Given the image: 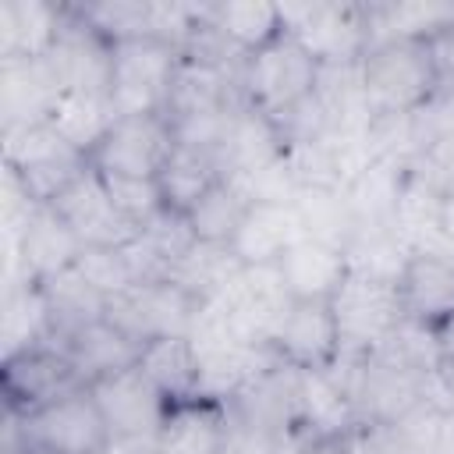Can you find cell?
<instances>
[{"instance_id":"cell-44","label":"cell","mask_w":454,"mask_h":454,"mask_svg":"<svg viewBox=\"0 0 454 454\" xmlns=\"http://www.w3.org/2000/svg\"><path fill=\"white\" fill-rule=\"evenodd\" d=\"M220 454H245V450H238V447H231V443H227V447H223Z\"/></svg>"},{"instance_id":"cell-34","label":"cell","mask_w":454,"mask_h":454,"mask_svg":"<svg viewBox=\"0 0 454 454\" xmlns=\"http://www.w3.org/2000/svg\"><path fill=\"white\" fill-rule=\"evenodd\" d=\"M248 195L231 181L220 177L192 209H188V223L195 231L199 241H213V245H231L234 231L241 227V216L248 213Z\"/></svg>"},{"instance_id":"cell-17","label":"cell","mask_w":454,"mask_h":454,"mask_svg":"<svg viewBox=\"0 0 454 454\" xmlns=\"http://www.w3.org/2000/svg\"><path fill=\"white\" fill-rule=\"evenodd\" d=\"M301 238L305 234L291 202H252L231 238V252L241 266H277L284 252Z\"/></svg>"},{"instance_id":"cell-1","label":"cell","mask_w":454,"mask_h":454,"mask_svg":"<svg viewBox=\"0 0 454 454\" xmlns=\"http://www.w3.org/2000/svg\"><path fill=\"white\" fill-rule=\"evenodd\" d=\"M358 71H362V89L372 117L415 114L440 89L426 39L376 43L362 53Z\"/></svg>"},{"instance_id":"cell-5","label":"cell","mask_w":454,"mask_h":454,"mask_svg":"<svg viewBox=\"0 0 454 454\" xmlns=\"http://www.w3.org/2000/svg\"><path fill=\"white\" fill-rule=\"evenodd\" d=\"M7 440L46 454H99L110 440L106 419L89 387H78L32 415H7Z\"/></svg>"},{"instance_id":"cell-15","label":"cell","mask_w":454,"mask_h":454,"mask_svg":"<svg viewBox=\"0 0 454 454\" xmlns=\"http://www.w3.org/2000/svg\"><path fill=\"white\" fill-rule=\"evenodd\" d=\"M199 355V383L195 397L231 404L245 387H252L266 369H273L280 358L273 348L241 344V340H192Z\"/></svg>"},{"instance_id":"cell-30","label":"cell","mask_w":454,"mask_h":454,"mask_svg":"<svg viewBox=\"0 0 454 454\" xmlns=\"http://www.w3.org/2000/svg\"><path fill=\"white\" fill-rule=\"evenodd\" d=\"M241 262L231 252V245H213V241H195L167 273L170 284H177L181 291H188L199 305L216 298L234 277H238Z\"/></svg>"},{"instance_id":"cell-18","label":"cell","mask_w":454,"mask_h":454,"mask_svg":"<svg viewBox=\"0 0 454 454\" xmlns=\"http://www.w3.org/2000/svg\"><path fill=\"white\" fill-rule=\"evenodd\" d=\"M156 440L160 454H220L231 443V411L206 397L177 401L170 404Z\"/></svg>"},{"instance_id":"cell-32","label":"cell","mask_w":454,"mask_h":454,"mask_svg":"<svg viewBox=\"0 0 454 454\" xmlns=\"http://www.w3.org/2000/svg\"><path fill=\"white\" fill-rule=\"evenodd\" d=\"M454 21V4H369V46L394 39H429Z\"/></svg>"},{"instance_id":"cell-3","label":"cell","mask_w":454,"mask_h":454,"mask_svg":"<svg viewBox=\"0 0 454 454\" xmlns=\"http://www.w3.org/2000/svg\"><path fill=\"white\" fill-rule=\"evenodd\" d=\"M330 305H333L344 362L369 358L404 323L401 287H397V280H387V277H369V273L348 270V277Z\"/></svg>"},{"instance_id":"cell-7","label":"cell","mask_w":454,"mask_h":454,"mask_svg":"<svg viewBox=\"0 0 454 454\" xmlns=\"http://www.w3.org/2000/svg\"><path fill=\"white\" fill-rule=\"evenodd\" d=\"M78 387H85V383L57 340L21 344L4 355L0 390H4L7 415H32L35 408H43Z\"/></svg>"},{"instance_id":"cell-19","label":"cell","mask_w":454,"mask_h":454,"mask_svg":"<svg viewBox=\"0 0 454 454\" xmlns=\"http://www.w3.org/2000/svg\"><path fill=\"white\" fill-rule=\"evenodd\" d=\"M60 92L64 89H60V82H57V74H53L46 57L0 60V114H4V128L46 121Z\"/></svg>"},{"instance_id":"cell-11","label":"cell","mask_w":454,"mask_h":454,"mask_svg":"<svg viewBox=\"0 0 454 454\" xmlns=\"http://www.w3.org/2000/svg\"><path fill=\"white\" fill-rule=\"evenodd\" d=\"M110 436H160V426L170 411V401L156 390V383L138 369H124L89 383Z\"/></svg>"},{"instance_id":"cell-13","label":"cell","mask_w":454,"mask_h":454,"mask_svg":"<svg viewBox=\"0 0 454 454\" xmlns=\"http://www.w3.org/2000/svg\"><path fill=\"white\" fill-rule=\"evenodd\" d=\"M273 355L291 369H333L340 333L330 301H294L270 340Z\"/></svg>"},{"instance_id":"cell-2","label":"cell","mask_w":454,"mask_h":454,"mask_svg":"<svg viewBox=\"0 0 454 454\" xmlns=\"http://www.w3.org/2000/svg\"><path fill=\"white\" fill-rule=\"evenodd\" d=\"M316 82H319V60L294 35L284 32L259 53L245 57L241 96L252 110L284 124L312 99Z\"/></svg>"},{"instance_id":"cell-23","label":"cell","mask_w":454,"mask_h":454,"mask_svg":"<svg viewBox=\"0 0 454 454\" xmlns=\"http://www.w3.org/2000/svg\"><path fill=\"white\" fill-rule=\"evenodd\" d=\"M64 28V4L4 0L0 4V60L46 57Z\"/></svg>"},{"instance_id":"cell-43","label":"cell","mask_w":454,"mask_h":454,"mask_svg":"<svg viewBox=\"0 0 454 454\" xmlns=\"http://www.w3.org/2000/svg\"><path fill=\"white\" fill-rule=\"evenodd\" d=\"M7 454H46V450H32V447H21V443L7 440Z\"/></svg>"},{"instance_id":"cell-4","label":"cell","mask_w":454,"mask_h":454,"mask_svg":"<svg viewBox=\"0 0 454 454\" xmlns=\"http://www.w3.org/2000/svg\"><path fill=\"white\" fill-rule=\"evenodd\" d=\"M181 50L156 35H131L114 43L110 57V106L117 117L167 114L170 82Z\"/></svg>"},{"instance_id":"cell-28","label":"cell","mask_w":454,"mask_h":454,"mask_svg":"<svg viewBox=\"0 0 454 454\" xmlns=\"http://www.w3.org/2000/svg\"><path fill=\"white\" fill-rule=\"evenodd\" d=\"M291 206H294V216H298L305 238L348 252V245L358 234V223H355V213H351L344 192H333V188H298Z\"/></svg>"},{"instance_id":"cell-20","label":"cell","mask_w":454,"mask_h":454,"mask_svg":"<svg viewBox=\"0 0 454 454\" xmlns=\"http://www.w3.org/2000/svg\"><path fill=\"white\" fill-rule=\"evenodd\" d=\"M294 301H333L348 277V255L333 245L301 238L277 262Z\"/></svg>"},{"instance_id":"cell-37","label":"cell","mask_w":454,"mask_h":454,"mask_svg":"<svg viewBox=\"0 0 454 454\" xmlns=\"http://www.w3.org/2000/svg\"><path fill=\"white\" fill-rule=\"evenodd\" d=\"M408 177H415L422 188H429L433 195L450 202L454 199V135H443L433 145H426L408 163Z\"/></svg>"},{"instance_id":"cell-26","label":"cell","mask_w":454,"mask_h":454,"mask_svg":"<svg viewBox=\"0 0 454 454\" xmlns=\"http://www.w3.org/2000/svg\"><path fill=\"white\" fill-rule=\"evenodd\" d=\"M39 294L46 301V316H50V340H64L74 330L106 319V298L71 266L50 280L39 284Z\"/></svg>"},{"instance_id":"cell-12","label":"cell","mask_w":454,"mask_h":454,"mask_svg":"<svg viewBox=\"0 0 454 454\" xmlns=\"http://www.w3.org/2000/svg\"><path fill=\"white\" fill-rule=\"evenodd\" d=\"M358 426L348 383L333 369H298L294 383V440H344Z\"/></svg>"},{"instance_id":"cell-29","label":"cell","mask_w":454,"mask_h":454,"mask_svg":"<svg viewBox=\"0 0 454 454\" xmlns=\"http://www.w3.org/2000/svg\"><path fill=\"white\" fill-rule=\"evenodd\" d=\"M138 369L156 383V390H160L170 404L195 397L199 355H195L192 337H160V340H149V344L142 348Z\"/></svg>"},{"instance_id":"cell-40","label":"cell","mask_w":454,"mask_h":454,"mask_svg":"<svg viewBox=\"0 0 454 454\" xmlns=\"http://www.w3.org/2000/svg\"><path fill=\"white\" fill-rule=\"evenodd\" d=\"M99 454H160L156 436H110Z\"/></svg>"},{"instance_id":"cell-39","label":"cell","mask_w":454,"mask_h":454,"mask_svg":"<svg viewBox=\"0 0 454 454\" xmlns=\"http://www.w3.org/2000/svg\"><path fill=\"white\" fill-rule=\"evenodd\" d=\"M426 46H429V57H433V67H436L440 85H450L454 89V21L443 25L440 32H433L426 39Z\"/></svg>"},{"instance_id":"cell-31","label":"cell","mask_w":454,"mask_h":454,"mask_svg":"<svg viewBox=\"0 0 454 454\" xmlns=\"http://www.w3.org/2000/svg\"><path fill=\"white\" fill-rule=\"evenodd\" d=\"M220 167L209 153L202 149H192V145H174L170 160L163 163L160 170V192H163V206L174 209V213H184L220 181Z\"/></svg>"},{"instance_id":"cell-10","label":"cell","mask_w":454,"mask_h":454,"mask_svg":"<svg viewBox=\"0 0 454 454\" xmlns=\"http://www.w3.org/2000/svg\"><path fill=\"white\" fill-rule=\"evenodd\" d=\"M50 206L74 231L82 248H121L138 238V227L121 216V209L114 206V199L103 184V174L92 163Z\"/></svg>"},{"instance_id":"cell-42","label":"cell","mask_w":454,"mask_h":454,"mask_svg":"<svg viewBox=\"0 0 454 454\" xmlns=\"http://www.w3.org/2000/svg\"><path fill=\"white\" fill-rule=\"evenodd\" d=\"M443 227H447V238H450V245H454V199L443 206Z\"/></svg>"},{"instance_id":"cell-33","label":"cell","mask_w":454,"mask_h":454,"mask_svg":"<svg viewBox=\"0 0 454 454\" xmlns=\"http://www.w3.org/2000/svg\"><path fill=\"white\" fill-rule=\"evenodd\" d=\"M74 156H85V153L67 145L50 121L4 128V167H7V174H21V170H32V167H46V163H57V160H74Z\"/></svg>"},{"instance_id":"cell-8","label":"cell","mask_w":454,"mask_h":454,"mask_svg":"<svg viewBox=\"0 0 454 454\" xmlns=\"http://www.w3.org/2000/svg\"><path fill=\"white\" fill-rule=\"evenodd\" d=\"M195 316L199 301L170 280H142L106 305V319L142 348L160 337H188Z\"/></svg>"},{"instance_id":"cell-16","label":"cell","mask_w":454,"mask_h":454,"mask_svg":"<svg viewBox=\"0 0 454 454\" xmlns=\"http://www.w3.org/2000/svg\"><path fill=\"white\" fill-rule=\"evenodd\" d=\"M284 153H287L284 128L277 121H270L266 114L252 110L248 103H241L231 114L213 160L223 177H245V174H255V170L284 160Z\"/></svg>"},{"instance_id":"cell-14","label":"cell","mask_w":454,"mask_h":454,"mask_svg":"<svg viewBox=\"0 0 454 454\" xmlns=\"http://www.w3.org/2000/svg\"><path fill=\"white\" fill-rule=\"evenodd\" d=\"M14 266L21 270L25 284H43L74 266L82 241L74 231L53 213V206H32L14 227Z\"/></svg>"},{"instance_id":"cell-35","label":"cell","mask_w":454,"mask_h":454,"mask_svg":"<svg viewBox=\"0 0 454 454\" xmlns=\"http://www.w3.org/2000/svg\"><path fill=\"white\" fill-rule=\"evenodd\" d=\"M74 270H78L106 301L117 298V294H124V291H131V287L138 284V273H135V266H131L124 245H121V248H82L78 259H74Z\"/></svg>"},{"instance_id":"cell-24","label":"cell","mask_w":454,"mask_h":454,"mask_svg":"<svg viewBox=\"0 0 454 454\" xmlns=\"http://www.w3.org/2000/svg\"><path fill=\"white\" fill-rule=\"evenodd\" d=\"M404 174H408L404 163L383 160V156L369 160L355 174V181L344 188V199L355 213L358 231H390V220H394V209L404 188Z\"/></svg>"},{"instance_id":"cell-27","label":"cell","mask_w":454,"mask_h":454,"mask_svg":"<svg viewBox=\"0 0 454 454\" xmlns=\"http://www.w3.org/2000/svg\"><path fill=\"white\" fill-rule=\"evenodd\" d=\"M46 121L57 128V135H60L67 145H74L78 153L89 156V153L103 142V135L114 128L117 114H114V106H110V96L67 89V92L57 96V103H53V110H50Z\"/></svg>"},{"instance_id":"cell-36","label":"cell","mask_w":454,"mask_h":454,"mask_svg":"<svg viewBox=\"0 0 454 454\" xmlns=\"http://www.w3.org/2000/svg\"><path fill=\"white\" fill-rule=\"evenodd\" d=\"M103 184H106L114 206L121 209V216H124L128 223H135L138 231H142L156 213L167 209L156 177H121V174H103Z\"/></svg>"},{"instance_id":"cell-25","label":"cell","mask_w":454,"mask_h":454,"mask_svg":"<svg viewBox=\"0 0 454 454\" xmlns=\"http://www.w3.org/2000/svg\"><path fill=\"white\" fill-rule=\"evenodd\" d=\"M206 21L241 53L252 57L273 39L284 35V14L280 4L266 0H223V4H206Z\"/></svg>"},{"instance_id":"cell-6","label":"cell","mask_w":454,"mask_h":454,"mask_svg":"<svg viewBox=\"0 0 454 454\" xmlns=\"http://www.w3.org/2000/svg\"><path fill=\"white\" fill-rule=\"evenodd\" d=\"M284 32L294 35L319 67L358 64L369 50V4H280Z\"/></svg>"},{"instance_id":"cell-22","label":"cell","mask_w":454,"mask_h":454,"mask_svg":"<svg viewBox=\"0 0 454 454\" xmlns=\"http://www.w3.org/2000/svg\"><path fill=\"white\" fill-rule=\"evenodd\" d=\"M404 316L436 326L454 316V259L447 255H408L397 280Z\"/></svg>"},{"instance_id":"cell-38","label":"cell","mask_w":454,"mask_h":454,"mask_svg":"<svg viewBox=\"0 0 454 454\" xmlns=\"http://www.w3.org/2000/svg\"><path fill=\"white\" fill-rule=\"evenodd\" d=\"M422 401L433 411H440V415L454 411V355H440L426 369V376H422Z\"/></svg>"},{"instance_id":"cell-9","label":"cell","mask_w":454,"mask_h":454,"mask_svg":"<svg viewBox=\"0 0 454 454\" xmlns=\"http://www.w3.org/2000/svg\"><path fill=\"white\" fill-rule=\"evenodd\" d=\"M177 138L167 114H142V117H117L103 142L89 153V163L99 174L121 177H160L163 163L170 160Z\"/></svg>"},{"instance_id":"cell-21","label":"cell","mask_w":454,"mask_h":454,"mask_svg":"<svg viewBox=\"0 0 454 454\" xmlns=\"http://www.w3.org/2000/svg\"><path fill=\"white\" fill-rule=\"evenodd\" d=\"M57 344L67 351V358L78 369V376H82L85 387L96 383V380H103V376L124 372V369L138 365V358H142V344L131 340L110 319H96V323L74 330L71 337H64Z\"/></svg>"},{"instance_id":"cell-41","label":"cell","mask_w":454,"mask_h":454,"mask_svg":"<svg viewBox=\"0 0 454 454\" xmlns=\"http://www.w3.org/2000/svg\"><path fill=\"white\" fill-rule=\"evenodd\" d=\"M429 454H454V411H447V415L436 419Z\"/></svg>"}]
</instances>
